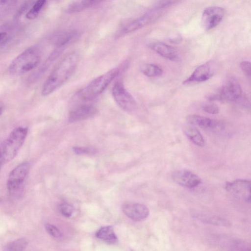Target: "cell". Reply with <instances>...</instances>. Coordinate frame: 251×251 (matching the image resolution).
Instances as JSON below:
<instances>
[{
  "instance_id": "cell-11",
  "label": "cell",
  "mask_w": 251,
  "mask_h": 251,
  "mask_svg": "<svg viewBox=\"0 0 251 251\" xmlns=\"http://www.w3.org/2000/svg\"><path fill=\"white\" fill-rule=\"evenodd\" d=\"M171 176L176 183L187 188H195L201 183V180L197 175L185 169L173 172Z\"/></svg>"
},
{
  "instance_id": "cell-17",
  "label": "cell",
  "mask_w": 251,
  "mask_h": 251,
  "mask_svg": "<svg viewBox=\"0 0 251 251\" xmlns=\"http://www.w3.org/2000/svg\"><path fill=\"white\" fill-rule=\"evenodd\" d=\"M96 236L108 244H114L118 241V238L111 226L101 227L96 233Z\"/></svg>"
},
{
  "instance_id": "cell-29",
  "label": "cell",
  "mask_w": 251,
  "mask_h": 251,
  "mask_svg": "<svg viewBox=\"0 0 251 251\" xmlns=\"http://www.w3.org/2000/svg\"><path fill=\"white\" fill-rule=\"evenodd\" d=\"M202 109L206 113L211 114H217L220 109L217 105L214 103H206L202 106Z\"/></svg>"
},
{
  "instance_id": "cell-21",
  "label": "cell",
  "mask_w": 251,
  "mask_h": 251,
  "mask_svg": "<svg viewBox=\"0 0 251 251\" xmlns=\"http://www.w3.org/2000/svg\"><path fill=\"white\" fill-rule=\"evenodd\" d=\"M103 0H77L72 4L69 10L72 12H78L97 4Z\"/></svg>"
},
{
  "instance_id": "cell-33",
  "label": "cell",
  "mask_w": 251,
  "mask_h": 251,
  "mask_svg": "<svg viewBox=\"0 0 251 251\" xmlns=\"http://www.w3.org/2000/svg\"><path fill=\"white\" fill-rule=\"evenodd\" d=\"M2 108L0 107V115L1 113L2 112Z\"/></svg>"
},
{
  "instance_id": "cell-27",
  "label": "cell",
  "mask_w": 251,
  "mask_h": 251,
  "mask_svg": "<svg viewBox=\"0 0 251 251\" xmlns=\"http://www.w3.org/2000/svg\"><path fill=\"white\" fill-rule=\"evenodd\" d=\"M59 209L61 214L67 218L70 217L74 211V207L66 202L61 203L59 206Z\"/></svg>"
},
{
  "instance_id": "cell-19",
  "label": "cell",
  "mask_w": 251,
  "mask_h": 251,
  "mask_svg": "<svg viewBox=\"0 0 251 251\" xmlns=\"http://www.w3.org/2000/svg\"><path fill=\"white\" fill-rule=\"evenodd\" d=\"M194 216L198 219L203 223L210 224L215 225H219L226 226H230V223L223 218L212 215H208L203 214L197 213Z\"/></svg>"
},
{
  "instance_id": "cell-15",
  "label": "cell",
  "mask_w": 251,
  "mask_h": 251,
  "mask_svg": "<svg viewBox=\"0 0 251 251\" xmlns=\"http://www.w3.org/2000/svg\"><path fill=\"white\" fill-rule=\"evenodd\" d=\"M213 75V71L209 63H206L198 66L192 75L183 81L185 84L200 83L209 79Z\"/></svg>"
},
{
  "instance_id": "cell-9",
  "label": "cell",
  "mask_w": 251,
  "mask_h": 251,
  "mask_svg": "<svg viewBox=\"0 0 251 251\" xmlns=\"http://www.w3.org/2000/svg\"><path fill=\"white\" fill-rule=\"evenodd\" d=\"M225 11L219 6H211L206 8L201 16V25L206 30H209L217 26L222 21Z\"/></svg>"
},
{
  "instance_id": "cell-20",
  "label": "cell",
  "mask_w": 251,
  "mask_h": 251,
  "mask_svg": "<svg viewBox=\"0 0 251 251\" xmlns=\"http://www.w3.org/2000/svg\"><path fill=\"white\" fill-rule=\"evenodd\" d=\"M75 31H67L59 33L54 39V44L57 47H64L71 42L76 36Z\"/></svg>"
},
{
  "instance_id": "cell-25",
  "label": "cell",
  "mask_w": 251,
  "mask_h": 251,
  "mask_svg": "<svg viewBox=\"0 0 251 251\" xmlns=\"http://www.w3.org/2000/svg\"><path fill=\"white\" fill-rule=\"evenodd\" d=\"M18 0H0V15L9 12L17 3Z\"/></svg>"
},
{
  "instance_id": "cell-10",
  "label": "cell",
  "mask_w": 251,
  "mask_h": 251,
  "mask_svg": "<svg viewBox=\"0 0 251 251\" xmlns=\"http://www.w3.org/2000/svg\"><path fill=\"white\" fill-rule=\"evenodd\" d=\"M160 15L158 9L150 11L140 17L133 20L122 27V34L129 33L142 28L157 19Z\"/></svg>"
},
{
  "instance_id": "cell-1",
  "label": "cell",
  "mask_w": 251,
  "mask_h": 251,
  "mask_svg": "<svg viewBox=\"0 0 251 251\" xmlns=\"http://www.w3.org/2000/svg\"><path fill=\"white\" fill-rule=\"evenodd\" d=\"M79 57L75 52L65 57L55 67L44 82L42 90L43 96L50 95L63 85L72 76L78 64Z\"/></svg>"
},
{
  "instance_id": "cell-12",
  "label": "cell",
  "mask_w": 251,
  "mask_h": 251,
  "mask_svg": "<svg viewBox=\"0 0 251 251\" xmlns=\"http://www.w3.org/2000/svg\"><path fill=\"white\" fill-rule=\"evenodd\" d=\"M122 209L126 216L136 221L146 219L150 213L148 208L145 205L132 202L124 203Z\"/></svg>"
},
{
  "instance_id": "cell-23",
  "label": "cell",
  "mask_w": 251,
  "mask_h": 251,
  "mask_svg": "<svg viewBox=\"0 0 251 251\" xmlns=\"http://www.w3.org/2000/svg\"><path fill=\"white\" fill-rule=\"evenodd\" d=\"M28 244V242L26 239L21 238L7 244L4 250L8 251H23L26 248Z\"/></svg>"
},
{
  "instance_id": "cell-32",
  "label": "cell",
  "mask_w": 251,
  "mask_h": 251,
  "mask_svg": "<svg viewBox=\"0 0 251 251\" xmlns=\"http://www.w3.org/2000/svg\"><path fill=\"white\" fill-rule=\"evenodd\" d=\"M2 164H3V162H2V159L1 158V157L0 156V169Z\"/></svg>"
},
{
  "instance_id": "cell-28",
  "label": "cell",
  "mask_w": 251,
  "mask_h": 251,
  "mask_svg": "<svg viewBox=\"0 0 251 251\" xmlns=\"http://www.w3.org/2000/svg\"><path fill=\"white\" fill-rule=\"evenodd\" d=\"M45 229L49 234L55 238H61L63 236L61 231L56 226L52 225L46 224Z\"/></svg>"
},
{
  "instance_id": "cell-30",
  "label": "cell",
  "mask_w": 251,
  "mask_h": 251,
  "mask_svg": "<svg viewBox=\"0 0 251 251\" xmlns=\"http://www.w3.org/2000/svg\"><path fill=\"white\" fill-rule=\"evenodd\" d=\"M240 68L245 75L249 78L251 77V64L247 61H244L240 63Z\"/></svg>"
},
{
  "instance_id": "cell-18",
  "label": "cell",
  "mask_w": 251,
  "mask_h": 251,
  "mask_svg": "<svg viewBox=\"0 0 251 251\" xmlns=\"http://www.w3.org/2000/svg\"><path fill=\"white\" fill-rule=\"evenodd\" d=\"M184 133L187 138L199 147H203L205 141L199 130L195 127L189 126L184 129Z\"/></svg>"
},
{
  "instance_id": "cell-14",
  "label": "cell",
  "mask_w": 251,
  "mask_h": 251,
  "mask_svg": "<svg viewBox=\"0 0 251 251\" xmlns=\"http://www.w3.org/2000/svg\"><path fill=\"white\" fill-rule=\"evenodd\" d=\"M97 108L90 104H83L73 108L69 113V121L75 123L87 119L96 114Z\"/></svg>"
},
{
  "instance_id": "cell-26",
  "label": "cell",
  "mask_w": 251,
  "mask_h": 251,
  "mask_svg": "<svg viewBox=\"0 0 251 251\" xmlns=\"http://www.w3.org/2000/svg\"><path fill=\"white\" fill-rule=\"evenodd\" d=\"M73 150L77 154L94 155L97 152V150L92 147H75Z\"/></svg>"
},
{
  "instance_id": "cell-24",
  "label": "cell",
  "mask_w": 251,
  "mask_h": 251,
  "mask_svg": "<svg viewBox=\"0 0 251 251\" xmlns=\"http://www.w3.org/2000/svg\"><path fill=\"white\" fill-rule=\"evenodd\" d=\"M46 0H37L31 8L26 14V17L29 20L35 19L38 16Z\"/></svg>"
},
{
  "instance_id": "cell-3",
  "label": "cell",
  "mask_w": 251,
  "mask_h": 251,
  "mask_svg": "<svg viewBox=\"0 0 251 251\" xmlns=\"http://www.w3.org/2000/svg\"><path fill=\"white\" fill-rule=\"evenodd\" d=\"M27 128L19 126L10 133L0 147V156L3 163L12 160L17 155L25 140Z\"/></svg>"
},
{
  "instance_id": "cell-6",
  "label": "cell",
  "mask_w": 251,
  "mask_h": 251,
  "mask_svg": "<svg viewBox=\"0 0 251 251\" xmlns=\"http://www.w3.org/2000/svg\"><path fill=\"white\" fill-rule=\"evenodd\" d=\"M242 94L241 86L238 81L232 78L227 80L216 94L208 97L211 100H219L226 102H234L239 100Z\"/></svg>"
},
{
  "instance_id": "cell-7",
  "label": "cell",
  "mask_w": 251,
  "mask_h": 251,
  "mask_svg": "<svg viewBox=\"0 0 251 251\" xmlns=\"http://www.w3.org/2000/svg\"><path fill=\"white\" fill-rule=\"evenodd\" d=\"M112 94L116 103L123 110L130 112L136 107L135 99L126 90L121 81H117L115 83Z\"/></svg>"
},
{
  "instance_id": "cell-22",
  "label": "cell",
  "mask_w": 251,
  "mask_h": 251,
  "mask_svg": "<svg viewBox=\"0 0 251 251\" xmlns=\"http://www.w3.org/2000/svg\"><path fill=\"white\" fill-rule=\"evenodd\" d=\"M140 70L144 75L149 77L159 76L163 73L161 68L153 64H145L141 67Z\"/></svg>"
},
{
  "instance_id": "cell-5",
  "label": "cell",
  "mask_w": 251,
  "mask_h": 251,
  "mask_svg": "<svg viewBox=\"0 0 251 251\" xmlns=\"http://www.w3.org/2000/svg\"><path fill=\"white\" fill-rule=\"evenodd\" d=\"M30 164L25 162L19 164L10 172L6 185L8 193L12 197L19 198L22 196Z\"/></svg>"
},
{
  "instance_id": "cell-31",
  "label": "cell",
  "mask_w": 251,
  "mask_h": 251,
  "mask_svg": "<svg viewBox=\"0 0 251 251\" xmlns=\"http://www.w3.org/2000/svg\"><path fill=\"white\" fill-rule=\"evenodd\" d=\"M7 34L5 32H0V42L3 41L6 37Z\"/></svg>"
},
{
  "instance_id": "cell-4",
  "label": "cell",
  "mask_w": 251,
  "mask_h": 251,
  "mask_svg": "<svg viewBox=\"0 0 251 251\" xmlns=\"http://www.w3.org/2000/svg\"><path fill=\"white\" fill-rule=\"evenodd\" d=\"M40 60L38 49L31 47L18 55L10 63L9 72L14 75H20L35 68Z\"/></svg>"
},
{
  "instance_id": "cell-8",
  "label": "cell",
  "mask_w": 251,
  "mask_h": 251,
  "mask_svg": "<svg viewBox=\"0 0 251 251\" xmlns=\"http://www.w3.org/2000/svg\"><path fill=\"white\" fill-rule=\"evenodd\" d=\"M226 190L235 198L250 203L251 201V181L239 179L227 182L225 186Z\"/></svg>"
},
{
  "instance_id": "cell-16",
  "label": "cell",
  "mask_w": 251,
  "mask_h": 251,
  "mask_svg": "<svg viewBox=\"0 0 251 251\" xmlns=\"http://www.w3.org/2000/svg\"><path fill=\"white\" fill-rule=\"evenodd\" d=\"M148 46L161 56L172 61L178 59V54L174 48L160 42L150 43Z\"/></svg>"
},
{
  "instance_id": "cell-2",
  "label": "cell",
  "mask_w": 251,
  "mask_h": 251,
  "mask_svg": "<svg viewBox=\"0 0 251 251\" xmlns=\"http://www.w3.org/2000/svg\"><path fill=\"white\" fill-rule=\"evenodd\" d=\"M119 72V69L116 68L98 76L78 92L77 97L84 101L95 99L104 91Z\"/></svg>"
},
{
  "instance_id": "cell-13",
  "label": "cell",
  "mask_w": 251,
  "mask_h": 251,
  "mask_svg": "<svg viewBox=\"0 0 251 251\" xmlns=\"http://www.w3.org/2000/svg\"><path fill=\"white\" fill-rule=\"evenodd\" d=\"M186 121L188 123L204 129L221 130L224 128V124L220 121L195 114L188 115Z\"/></svg>"
}]
</instances>
